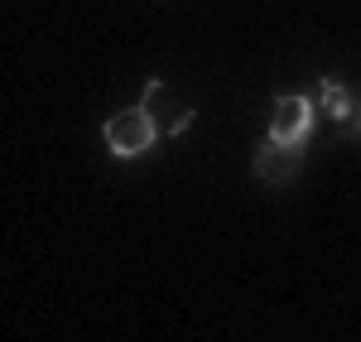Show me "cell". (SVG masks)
<instances>
[{
    "label": "cell",
    "mask_w": 361,
    "mask_h": 342,
    "mask_svg": "<svg viewBox=\"0 0 361 342\" xmlns=\"http://www.w3.org/2000/svg\"><path fill=\"white\" fill-rule=\"evenodd\" d=\"M102 135H106V149H111L116 159H140L145 149H154L159 126H154L149 106H126V111H116L102 126Z\"/></svg>",
    "instance_id": "6da1fadb"
},
{
    "label": "cell",
    "mask_w": 361,
    "mask_h": 342,
    "mask_svg": "<svg viewBox=\"0 0 361 342\" xmlns=\"http://www.w3.org/2000/svg\"><path fill=\"white\" fill-rule=\"evenodd\" d=\"M250 164H255V178H260V183H289V178L299 173V164H304V145L299 140H275V135H270V140L255 149Z\"/></svg>",
    "instance_id": "7a4b0ae2"
},
{
    "label": "cell",
    "mask_w": 361,
    "mask_h": 342,
    "mask_svg": "<svg viewBox=\"0 0 361 342\" xmlns=\"http://www.w3.org/2000/svg\"><path fill=\"white\" fill-rule=\"evenodd\" d=\"M270 135H275V140H299V145H308V135H313V102H308L304 92H284V97H275V121H270Z\"/></svg>",
    "instance_id": "3957f363"
},
{
    "label": "cell",
    "mask_w": 361,
    "mask_h": 342,
    "mask_svg": "<svg viewBox=\"0 0 361 342\" xmlns=\"http://www.w3.org/2000/svg\"><path fill=\"white\" fill-rule=\"evenodd\" d=\"M318 92H323V106H328V116H333V121H352V92L337 83V78H323V83H318Z\"/></svg>",
    "instance_id": "277c9868"
},
{
    "label": "cell",
    "mask_w": 361,
    "mask_h": 342,
    "mask_svg": "<svg viewBox=\"0 0 361 342\" xmlns=\"http://www.w3.org/2000/svg\"><path fill=\"white\" fill-rule=\"evenodd\" d=\"M357 135H361V111H357Z\"/></svg>",
    "instance_id": "5b68a950"
}]
</instances>
